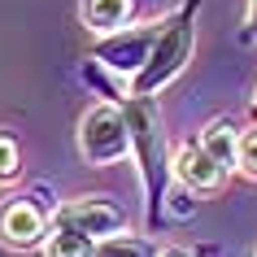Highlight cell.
Wrapping results in <instances>:
<instances>
[{
  "label": "cell",
  "mask_w": 257,
  "mask_h": 257,
  "mask_svg": "<svg viewBox=\"0 0 257 257\" xmlns=\"http://www.w3.org/2000/svg\"><path fill=\"white\" fill-rule=\"evenodd\" d=\"M126 122H131V157L140 170V188H144V218L157 231L170 201V179H175V153L166 149V126H162V109L157 100H140L126 96L122 100Z\"/></svg>",
  "instance_id": "6da1fadb"
},
{
  "label": "cell",
  "mask_w": 257,
  "mask_h": 257,
  "mask_svg": "<svg viewBox=\"0 0 257 257\" xmlns=\"http://www.w3.org/2000/svg\"><path fill=\"white\" fill-rule=\"evenodd\" d=\"M201 5H205V0H179L175 9L157 22V40H153L149 66L126 83V96L157 100V92H166V87L188 70L192 44H196V14H201Z\"/></svg>",
  "instance_id": "7a4b0ae2"
},
{
  "label": "cell",
  "mask_w": 257,
  "mask_h": 257,
  "mask_svg": "<svg viewBox=\"0 0 257 257\" xmlns=\"http://www.w3.org/2000/svg\"><path fill=\"white\" fill-rule=\"evenodd\" d=\"M79 153L87 166H113L131 157V122L118 100H100L79 118Z\"/></svg>",
  "instance_id": "3957f363"
},
{
  "label": "cell",
  "mask_w": 257,
  "mask_h": 257,
  "mask_svg": "<svg viewBox=\"0 0 257 257\" xmlns=\"http://www.w3.org/2000/svg\"><path fill=\"white\" fill-rule=\"evenodd\" d=\"M53 214L57 209L40 205L35 196H9V201L0 205V244L14 248V253L44 248L48 231H53Z\"/></svg>",
  "instance_id": "277c9868"
},
{
  "label": "cell",
  "mask_w": 257,
  "mask_h": 257,
  "mask_svg": "<svg viewBox=\"0 0 257 257\" xmlns=\"http://www.w3.org/2000/svg\"><path fill=\"white\" fill-rule=\"evenodd\" d=\"M153 40H157V22H149V27H136L131 22V27L113 31V35H100L92 44V61H100L109 74H122V79L131 83L140 70L149 66Z\"/></svg>",
  "instance_id": "5b68a950"
},
{
  "label": "cell",
  "mask_w": 257,
  "mask_h": 257,
  "mask_svg": "<svg viewBox=\"0 0 257 257\" xmlns=\"http://www.w3.org/2000/svg\"><path fill=\"white\" fill-rule=\"evenodd\" d=\"M57 214L66 218V222H74V227L83 231V235H92V240H109V235H122L126 231V205H118L113 196H100V192H92V196H74V201L57 205Z\"/></svg>",
  "instance_id": "8992f818"
},
{
  "label": "cell",
  "mask_w": 257,
  "mask_h": 257,
  "mask_svg": "<svg viewBox=\"0 0 257 257\" xmlns=\"http://www.w3.org/2000/svg\"><path fill=\"white\" fill-rule=\"evenodd\" d=\"M175 179L188 192L205 196V192H218L222 183H227V170L201 149V140H188V144H179V149H175Z\"/></svg>",
  "instance_id": "52a82bcc"
},
{
  "label": "cell",
  "mask_w": 257,
  "mask_h": 257,
  "mask_svg": "<svg viewBox=\"0 0 257 257\" xmlns=\"http://www.w3.org/2000/svg\"><path fill=\"white\" fill-rule=\"evenodd\" d=\"M240 136H244V131H235V122H231V118H214L196 140H201V149L231 175V170H240Z\"/></svg>",
  "instance_id": "ba28073f"
},
{
  "label": "cell",
  "mask_w": 257,
  "mask_h": 257,
  "mask_svg": "<svg viewBox=\"0 0 257 257\" xmlns=\"http://www.w3.org/2000/svg\"><path fill=\"white\" fill-rule=\"evenodd\" d=\"M131 18H136V0H83V27L96 35L131 27Z\"/></svg>",
  "instance_id": "9c48e42d"
},
{
  "label": "cell",
  "mask_w": 257,
  "mask_h": 257,
  "mask_svg": "<svg viewBox=\"0 0 257 257\" xmlns=\"http://www.w3.org/2000/svg\"><path fill=\"white\" fill-rule=\"evenodd\" d=\"M44 257H96V240L83 235L74 222H66L61 214H53V231L44 244Z\"/></svg>",
  "instance_id": "30bf717a"
},
{
  "label": "cell",
  "mask_w": 257,
  "mask_h": 257,
  "mask_svg": "<svg viewBox=\"0 0 257 257\" xmlns=\"http://www.w3.org/2000/svg\"><path fill=\"white\" fill-rule=\"evenodd\" d=\"M96 257H162V253H157V244H153V240H144V235H131V231H122V235L96 240Z\"/></svg>",
  "instance_id": "8fae6325"
},
{
  "label": "cell",
  "mask_w": 257,
  "mask_h": 257,
  "mask_svg": "<svg viewBox=\"0 0 257 257\" xmlns=\"http://www.w3.org/2000/svg\"><path fill=\"white\" fill-rule=\"evenodd\" d=\"M22 175V153H18V140L9 131H0V183H14Z\"/></svg>",
  "instance_id": "7c38bea8"
},
{
  "label": "cell",
  "mask_w": 257,
  "mask_h": 257,
  "mask_svg": "<svg viewBox=\"0 0 257 257\" xmlns=\"http://www.w3.org/2000/svg\"><path fill=\"white\" fill-rule=\"evenodd\" d=\"M240 170L248 179H257V131H244L240 136Z\"/></svg>",
  "instance_id": "4fadbf2b"
},
{
  "label": "cell",
  "mask_w": 257,
  "mask_h": 257,
  "mask_svg": "<svg viewBox=\"0 0 257 257\" xmlns=\"http://www.w3.org/2000/svg\"><path fill=\"white\" fill-rule=\"evenodd\" d=\"M244 40H257V0H248L244 9Z\"/></svg>",
  "instance_id": "5bb4252c"
},
{
  "label": "cell",
  "mask_w": 257,
  "mask_h": 257,
  "mask_svg": "<svg viewBox=\"0 0 257 257\" xmlns=\"http://www.w3.org/2000/svg\"><path fill=\"white\" fill-rule=\"evenodd\" d=\"M162 257H192V253H183V248H162Z\"/></svg>",
  "instance_id": "9a60e30c"
},
{
  "label": "cell",
  "mask_w": 257,
  "mask_h": 257,
  "mask_svg": "<svg viewBox=\"0 0 257 257\" xmlns=\"http://www.w3.org/2000/svg\"><path fill=\"white\" fill-rule=\"evenodd\" d=\"M248 113H253V122H257V96H253V105H248Z\"/></svg>",
  "instance_id": "2e32d148"
}]
</instances>
